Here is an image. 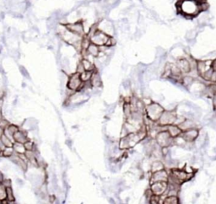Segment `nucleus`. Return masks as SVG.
Returning <instances> with one entry per match:
<instances>
[{
	"instance_id": "obj_1",
	"label": "nucleus",
	"mask_w": 216,
	"mask_h": 204,
	"mask_svg": "<svg viewBox=\"0 0 216 204\" xmlns=\"http://www.w3.org/2000/svg\"><path fill=\"white\" fill-rule=\"evenodd\" d=\"M163 111V108L156 103H151V104L147 105V107H146V113H147L148 117L154 121L160 119Z\"/></svg>"
},
{
	"instance_id": "obj_2",
	"label": "nucleus",
	"mask_w": 216,
	"mask_h": 204,
	"mask_svg": "<svg viewBox=\"0 0 216 204\" xmlns=\"http://www.w3.org/2000/svg\"><path fill=\"white\" fill-rule=\"evenodd\" d=\"M67 87L74 91H80L83 90V81L80 79V74L75 73V74H71L68 78V83H67Z\"/></svg>"
},
{
	"instance_id": "obj_3",
	"label": "nucleus",
	"mask_w": 216,
	"mask_h": 204,
	"mask_svg": "<svg viewBox=\"0 0 216 204\" xmlns=\"http://www.w3.org/2000/svg\"><path fill=\"white\" fill-rule=\"evenodd\" d=\"M156 141L162 148H167L172 142L173 138L168 133V131L161 132L156 136Z\"/></svg>"
},
{
	"instance_id": "obj_4",
	"label": "nucleus",
	"mask_w": 216,
	"mask_h": 204,
	"mask_svg": "<svg viewBox=\"0 0 216 204\" xmlns=\"http://www.w3.org/2000/svg\"><path fill=\"white\" fill-rule=\"evenodd\" d=\"M160 124L162 126L172 125L176 121V116L173 111H163V113L159 119Z\"/></svg>"
},
{
	"instance_id": "obj_5",
	"label": "nucleus",
	"mask_w": 216,
	"mask_h": 204,
	"mask_svg": "<svg viewBox=\"0 0 216 204\" xmlns=\"http://www.w3.org/2000/svg\"><path fill=\"white\" fill-rule=\"evenodd\" d=\"M66 28L68 29V31H72L74 34H77L79 36H85V32H84V29L83 21H77L74 23H68L65 25Z\"/></svg>"
},
{
	"instance_id": "obj_6",
	"label": "nucleus",
	"mask_w": 216,
	"mask_h": 204,
	"mask_svg": "<svg viewBox=\"0 0 216 204\" xmlns=\"http://www.w3.org/2000/svg\"><path fill=\"white\" fill-rule=\"evenodd\" d=\"M109 36H108L107 34H106L105 32L98 30L96 31V34L90 37V39L92 43L96 44L97 46H102V45H105Z\"/></svg>"
},
{
	"instance_id": "obj_7",
	"label": "nucleus",
	"mask_w": 216,
	"mask_h": 204,
	"mask_svg": "<svg viewBox=\"0 0 216 204\" xmlns=\"http://www.w3.org/2000/svg\"><path fill=\"white\" fill-rule=\"evenodd\" d=\"M168 179H169V176L167 175L166 171L161 170H159V171H156V172H154V174L152 175L150 181H151V184L154 182H162V181L167 182Z\"/></svg>"
},
{
	"instance_id": "obj_8",
	"label": "nucleus",
	"mask_w": 216,
	"mask_h": 204,
	"mask_svg": "<svg viewBox=\"0 0 216 204\" xmlns=\"http://www.w3.org/2000/svg\"><path fill=\"white\" fill-rule=\"evenodd\" d=\"M167 188V182L162 181V182H154L151 184V192L153 194L161 196L166 192Z\"/></svg>"
},
{
	"instance_id": "obj_9",
	"label": "nucleus",
	"mask_w": 216,
	"mask_h": 204,
	"mask_svg": "<svg viewBox=\"0 0 216 204\" xmlns=\"http://www.w3.org/2000/svg\"><path fill=\"white\" fill-rule=\"evenodd\" d=\"M198 130L191 128V129L186 130L185 132L182 133V139H184L187 142H192V141H194L196 139V138L198 137Z\"/></svg>"
},
{
	"instance_id": "obj_10",
	"label": "nucleus",
	"mask_w": 216,
	"mask_h": 204,
	"mask_svg": "<svg viewBox=\"0 0 216 204\" xmlns=\"http://www.w3.org/2000/svg\"><path fill=\"white\" fill-rule=\"evenodd\" d=\"M14 140L15 142H21V143H25L29 140L27 138V135L26 133H24L23 131L21 130H19L17 131L15 134H14Z\"/></svg>"
},
{
	"instance_id": "obj_11",
	"label": "nucleus",
	"mask_w": 216,
	"mask_h": 204,
	"mask_svg": "<svg viewBox=\"0 0 216 204\" xmlns=\"http://www.w3.org/2000/svg\"><path fill=\"white\" fill-rule=\"evenodd\" d=\"M168 133H170V135L172 138H176V137H178L180 134H182V130L180 128V127L178 126H173V125H170L168 127Z\"/></svg>"
},
{
	"instance_id": "obj_12",
	"label": "nucleus",
	"mask_w": 216,
	"mask_h": 204,
	"mask_svg": "<svg viewBox=\"0 0 216 204\" xmlns=\"http://www.w3.org/2000/svg\"><path fill=\"white\" fill-rule=\"evenodd\" d=\"M177 66L179 67L180 69L182 70V72H185V73H188L190 71V62L186 60V59H181L177 62Z\"/></svg>"
},
{
	"instance_id": "obj_13",
	"label": "nucleus",
	"mask_w": 216,
	"mask_h": 204,
	"mask_svg": "<svg viewBox=\"0 0 216 204\" xmlns=\"http://www.w3.org/2000/svg\"><path fill=\"white\" fill-rule=\"evenodd\" d=\"M81 62H82L85 71H96V65L94 64V62H90V60H88L86 58H83L81 60Z\"/></svg>"
},
{
	"instance_id": "obj_14",
	"label": "nucleus",
	"mask_w": 216,
	"mask_h": 204,
	"mask_svg": "<svg viewBox=\"0 0 216 204\" xmlns=\"http://www.w3.org/2000/svg\"><path fill=\"white\" fill-rule=\"evenodd\" d=\"M87 52H88L89 54L92 55L93 57H97L100 53L99 46H97V45H96V44H94L91 42V43L90 44V46H88V48H87Z\"/></svg>"
},
{
	"instance_id": "obj_15",
	"label": "nucleus",
	"mask_w": 216,
	"mask_h": 204,
	"mask_svg": "<svg viewBox=\"0 0 216 204\" xmlns=\"http://www.w3.org/2000/svg\"><path fill=\"white\" fill-rule=\"evenodd\" d=\"M90 82H91V84H92V87H100L102 85V79H101V77L98 74V73L96 71H94L92 74V77L90 79Z\"/></svg>"
},
{
	"instance_id": "obj_16",
	"label": "nucleus",
	"mask_w": 216,
	"mask_h": 204,
	"mask_svg": "<svg viewBox=\"0 0 216 204\" xmlns=\"http://www.w3.org/2000/svg\"><path fill=\"white\" fill-rule=\"evenodd\" d=\"M13 148H14V150L15 153H17L18 155H22V154H25L26 149H25V144L24 143H21V142H15L14 144H13Z\"/></svg>"
},
{
	"instance_id": "obj_17",
	"label": "nucleus",
	"mask_w": 216,
	"mask_h": 204,
	"mask_svg": "<svg viewBox=\"0 0 216 204\" xmlns=\"http://www.w3.org/2000/svg\"><path fill=\"white\" fill-rule=\"evenodd\" d=\"M1 140H2V142H3V144L5 145V147H13V144H14V142H15V141L13 140V139L9 138V137L6 136L4 133H3V135L1 136Z\"/></svg>"
},
{
	"instance_id": "obj_18",
	"label": "nucleus",
	"mask_w": 216,
	"mask_h": 204,
	"mask_svg": "<svg viewBox=\"0 0 216 204\" xmlns=\"http://www.w3.org/2000/svg\"><path fill=\"white\" fill-rule=\"evenodd\" d=\"M94 71H84L80 74V79L83 82H86V81H90L92 74Z\"/></svg>"
},
{
	"instance_id": "obj_19",
	"label": "nucleus",
	"mask_w": 216,
	"mask_h": 204,
	"mask_svg": "<svg viewBox=\"0 0 216 204\" xmlns=\"http://www.w3.org/2000/svg\"><path fill=\"white\" fill-rule=\"evenodd\" d=\"M6 199L9 202V203L10 202H13L15 201V198L14 196V193H13V190L10 187H7L6 188Z\"/></svg>"
},
{
	"instance_id": "obj_20",
	"label": "nucleus",
	"mask_w": 216,
	"mask_h": 204,
	"mask_svg": "<svg viewBox=\"0 0 216 204\" xmlns=\"http://www.w3.org/2000/svg\"><path fill=\"white\" fill-rule=\"evenodd\" d=\"M1 155H3L4 157H10L11 155H13L15 154V150H14V148L13 147H6V148L3 149V151L0 152Z\"/></svg>"
},
{
	"instance_id": "obj_21",
	"label": "nucleus",
	"mask_w": 216,
	"mask_h": 204,
	"mask_svg": "<svg viewBox=\"0 0 216 204\" xmlns=\"http://www.w3.org/2000/svg\"><path fill=\"white\" fill-rule=\"evenodd\" d=\"M164 203L166 204H176L178 203V199L176 196H168L165 200Z\"/></svg>"
},
{
	"instance_id": "obj_22",
	"label": "nucleus",
	"mask_w": 216,
	"mask_h": 204,
	"mask_svg": "<svg viewBox=\"0 0 216 204\" xmlns=\"http://www.w3.org/2000/svg\"><path fill=\"white\" fill-rule=\"evenodd\" d=\"M163 164L160 161H155L154 164H153V165H152V171H153V173L156 172V171H159V170H163Z\"/></svg>"
},
{
	"instance_id": "obj_23",
	"label": "nucleus",
	"mask_w": 216,
	"mask_h": 204,
	"mask_svg": "<svg viewBox=\"0 0 216 204\" xmlns=\"http://www.w3.org/2000/svg\"><path fill=\"white\" fill-rule=\"evenodd\" d=\"M6 199V187L3 185V183L0 182V201Z\"/></svg>"
},
{
	"instance_id": "obj_24",
	"label": "nucleus",
	"mask_w": 216,
	"mask_h": 204,
	"mask_svg": "<svg viewBox=\"0 0 216 204\" xmlns=\"http://www.w3.org/2000/svg\"><path fill=\"white\" fill-rule=\"evenodd\" d=\"M24 144H25V149H26V150H34V151L36 150L34 142H31V141H30V140H28L27 142H25Z\"/></svg>"
},
{
	"instance_id": "obj_25",
	"label": "nucleus",
	"mask_w": 216,
	"mask_h": 204,
	"mask_svg": "<svg viewBox=\"0 0 216 204\" xmlns=\"http://www.w3.org/2000/svg\"><path fill=\"white\" fill-rule=\"evenodd\" d=\"M19 71H20V73H21L22 75H23L24 77L30 78L27 70H26V69H25V68H24L23 66H20V67H19Z\"/></svg>"
},
{
	"instance_id": "obj_26",
	"label": "nucleus",
	"mask_w": 216,
	"mask_h": 204,
	"mask_svg": "<svg viewBox=\"0 0 216 204\" xmlns=\"http://www.w3.org/2000/svg\"><path fill=\"white\" fill-rule=\"evenodd\" d=\"M85 71V69H84V68L83 64H82V62H81V61L80 62V63L78 64V67H77V73H79V74H81V73H83V72Z\"/></svg>"
},
{
	"instance_id": "obj_27",
	"label": "nucleus",
	"mask_w": 216,
	"mask_h": 204,
	"mask_svg": "<svg viewBox=\"0 0 216 204\" xmlns=\"http://www.w3.org/2000/svg\"><path fill=\"white\" fill-rule=\"evenodd\" d=\"M2 183H3V185L5 186V187H10L11 186V181L10 180H3V181H2Z\"/></svg>"
},
{
	"instance_id": "obj_28",
	"label": "nucleus",
	"mask_w": 216,
	"mask_h": 204,
	"mask_svg": "<svg viewBox=\"0 0 216 204\" xmlns=\"http://www.w3.org/2000/svg\"><path fill=\"white\" fill-rule=\"evenodd\" d=\"M209 90H210V92L211 93V94H213V95L216 94V85L212 84V85L209 86Z\"/></svg>"
},
{
	"instance_id": "obj_29",
	"label": "nucleus",
	"mask_w": 216,
	"mask_h": 204,
	"mask_svg": "<svg viewBox=\"0 0 216 204\" xmlns=\"http://www.w3.org/2000/svg\"><path fill=\"white\" fill-rule=\"evenodd\" d=\"M210 80L213 81V82H216V71L213 72V74H212V76H211Z\"/></svg>"
},
{
	"instance_id": "obj_30",
	"label": "nucleus",
	"mask_w": 216,
	"mask_h": 204,
	"mask_svg": "<svg viewBox=\"0 0 216 204\" xmlns=\"http://www.w3.org/2000/svg\"><path fill=\"white\" fill-rule=\"evenodd\" d=\"M6 148L5 147V145L3 144V142H2V140H1V138H0V152H2L4 149V148Z\"/></svg>"
},
{
	"instance_id": "obj_31",
	"label": "nucleus",
	"mask_w": 216,
	"mask_h": 204,
	"mask_svg": "<svg viewBox=\"0 0 216 204\" xmlns=\"http://www.w3.org/2000/svg\"><path fill=\"white\" fill-rule=\"evenodd\" d=\"M185 171L188 174H192V170L191 167H187V169H185Z\"/></svg>"
},
{
	"instance_id": "obj_32",
	"label": "nucleus",
	"mask_w": 216,
	"mask_h": 204,
	"mask_svg": "<svg viewBox=\"0 0 216 204\" xmlns=\"http://www.w3.org/2000/svg\"><path fill=\"white\" fill-rule=\"evenodd\" d=\"M213 105H214V108L216 109V94H214V95Z\"/></svg>"
},
{
	"instance_id": "obj_33",
	"label": "nucleus",
	"mask_w": 216,
	"mask_h": 204,
	"mask_svg": "<svg viewBox=\"0 0 216 204\" xmlns=\"http://www.w3.org/2000/svg\"><path fill=\"white\" fill-rule=\"evenodd\" d=\"M212 68H213L214 71H216V60L212 62Z\"/></svg>"
},
{
	"instance_id": "obj_34",
	"label": "nucleus",
	"mask_w": 216,
	"mask_h": 204,
	"mask_svg": "<svg viewBox=\"0 0 216 204\" xmlns=\"http://www.w3.org/2000/svg\"><path fill=\"white\" fill-rule=\"evenodd\" d=\"M3 134V128L2 127H0V138H1V136Z\"/></svg>"
},
{
	"instance_id": "obj_35",
	"label": "nucleus",
	"mask_w": 216,
	"mask_h": 204,
	"mask_svg": "<svg viewBox=\"0 0 216 204\" xmlns=\"http://www.w3.org/2000/svg\"><path fill=\"white\" fill-rule=\"evenodd\" d=\"M0 120H1V119H0Z\"/></svg>"
}]
</instances>
